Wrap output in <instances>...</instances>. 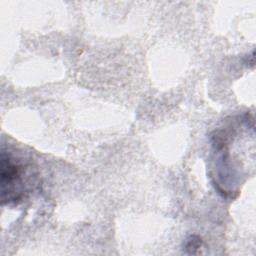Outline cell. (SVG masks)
Returning <instances> with one entry per match:
<instances>
[{"label":"cell","instance_id":"2","mask_svg":"<svg viewBox=\"0 0 256 256\" xmlns=\"http://www.w3.org/2000/svg\"><path fill=\"white\" fill-rule=\"evenodd\" d=\"M201 245V241L199 238H195V236H192L186 243V249L190 253H195L197 249H199Z\"/></svg>","mask_w":256,"mask_h":256},{"label":"cell","instance_id":"1","mask_svg":"<svg viewBox=\"0 0 256 256\" xmlns=\"http://www.w3.org/2000/svg\"><path fill=\"white\" fill-rule=\"evenodd\" d=\"M1 199L2 203H17L23 198L25 170L22 164L4 151L1 154Z\"/></svg>","mask_w":256,"mask_h":256}]
</instances>
